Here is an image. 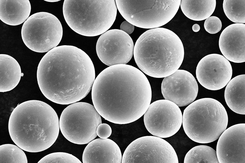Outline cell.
Wrapping results in <instances>:
<instances>
[{
  "instance_id": "d4e9b609",
  "label": "cell",
  "mask_w": 245,
  "mask_h": 163,
  "mask_svg": "<svg viewBox=\"0 0 245 163\" xmlns=\"http://www.w3.org/2000/svg\"><path fill=\"white\" fill-rule=\"evenodd\" d=\"M204 27L205 30L211 34H216L221 29L222 23L218 17L215 16H210L205 20Z\"/></svg>"
},
{
  "instance_id": "cb8c5ba5",
  "label": "cell",
  "mask_w": 245,
  "mask_h": 163,
  "mask_svg": "<svg viewBox=\"0 0 245 163\" xmlns=\"http://www.w3.org/2000/svg\"><path fill=\"white\" fill-rule=\"evenodd\" d=\"M38 163H82L72 154L63 152L52 153L44 156Z\"/></svg>"
},
{
  "instance_id": "f546056e",
  "label": "cell",
  "mask_w": 245,
  "mask_h": 163,
  "mask_svg": "<svg viewBox=\"0 0 245 163\" xmlns=\"http://www.w3.org/2000/svg\"><path fill=\"white\" fill-rule=\"evenodd\" d=\"M23 73H22V74H21V76H23Z\"/></svg>"
},
{
  "instance_id": "6da1fadb",
  "label": "cell",
  "mask_w": 245,
  "mask_h": 163,
  "mask_svg": "<svg viewBox=\"0 0 245 163\" xmlns=\"http://www.w3.org/2000/svg\"><path fill=\"white\" fill-rule=\"evenodd\" d=\"M94 106L104 118L116 124L134 122L146 112L150 104L149 82L141 71L131 65L119 64L102 71L92 88Z\"/></svg>"
},
{
  "instance_id": "30bf717a",
  "label": "cell",
  "mask_w": 245,
  "mask_h": 163,
  "mask_svg": "<svg viewBox=\"0 0 245 163\" xmlns=\"http://www.w3.org/2000/svg\"><path fill=\"white\" fill-rule=\"evenodd\" d=\"M182 119L179 107L165 99L157 100L150 104L144 116L148 131L161 138L170 137L176 133L181 126Z\"/></svg>"
},
{
  "instance_id": "9c48e42d",
  "label": "cell",
  "mask_w": 245,
  "mask_h": 163,
  "mask_svg": "<svg viewBox=\"0 0 245 163\" xmlns=\"http://www.w3.org/2000/svg\"><path fill=\"white\" fill-rule=\"evenodd\" d=\"M121 163H178L172 146L161 138L147 136L131 142L125 151Z\"/></svg>"
},
{
  "instance_id": "2e32d148",
  "label": "cell",
  "mask_w": 245,
  "mask_h": 163,
  "mask_svg": "<svg viewBox=\"0 0 245 163\" xmlns=\"http://www.w3.org/2000/svg\"><path fill=\"white\" fill-rule=\"evenodd\" d=\"M120 149L114 141L109 139L97 138L91 141L83 152V163H121Z\"/></svg>"
},
{
  "instance_id": "7c38bea8",
  "label": "cell",
  "mask_w": 245,
  "mask_h": 163,
  "mask_svg": "<svg viewBox=\"0 0 245 163\" xmlns=\"http://www.w3.org/2000/svg\"><path fill=\"white\" fill-rule=\"evenodd\" d=\"M232 75L229 62L223 56L217 54H209L203 58L196 70V78L199 83L205 88L212 90L225 87Z\"/></svg>"
},
{
  "instance_id": "83f0119b",
  "label": "cell",
  "mask_w": 245,
  "mask_h": 163,
  "mask_svg": "<svg viewBox=\"0 0 245 163\" xmlns=\"http://www.w3.org/2000/svg\"><path fill=\"white\" fill-rule=\"evenodd\" d=\"M200 28L199 25L197 24H194L192 27V30L195 32H197L199 31L200 29Z\"/></svg>"
},
{
  "instance_id": "44dd1931",
  "label": "cell",
  "mask_w": 245,
  "mask_h": 163,
  "mask_svg": "<svg viewBox=\"0 0 245 163\" xmlns=\"http://www.w3.org/2000/svg\"><path fill=\"white\" fill-rule=\"evenodd\" d=\"M184 163H219L216 152L211 147L206 145L195 146L186 154Z\"/></svg>"
},
{
  "instance_id": "ac0fdd59",
  "label": "cell",
  "mask_w": 245,
  "mask_h": 163,
  "mask_svg": "<svg viewBox=\"0 0 245 163\" xmlns=\"http://www.w3.org/2000/svg\"><path fill=\"white\" fill-rule=\"evenodd\" d=\"M0 92L10 91L19 83L22 73L20 67L12 57L5 54H0Z\"/></svg>"
},
{
  "instance_id": "52a82bcc",
  "label": "cell",
  "mask_w": 245,
  "mask_h": 163,
  "mask_svg": "<svg viewBox=\"0 0 245 163\" xmlns=\"http://www.w3.org/2000/svg\"><path fill=\"white\" fill-rule=\"evenodd\" d=\"M101 115L94 106L83 102L72 103L66 108L59 121L62 134L74 143H88L97 136L96 129L102 123Z\"/></svg>"
},
{
  "instance_id": "277c9868",
  "label": "cell",
  "mask_w": 245,
  "mask_h": 163,
  "mask_svg": "<svg viewBox=\"0 0 245 163\" xmlns=\"http://www.w3.org/2000/svg\"><path fill=\"white\" fill-rule=\"evenodd\" d=\"M135 62L147 75L160 78L168 76L179 69L184 51L178 36L167 29L152 28L142 34L134 47Z\"/></svg>"
},
{
  "instance_id": "484cf974",
  "label": "cell",
  "mask_w": 245,
  "mask_h": 163,
  "mask_svg": "<svg viewBox=\"0 0 245 163\" xmlns=\"http://www.w3.org/2000/svg\"><path fill=\"white\" fill-rule=\"evenodd\" d=\"M97 134L99 137L106 139L109 137L112 132L110 126L105 123L101 124L97 126L96 129Z\"/></svg>"
},
{
  "instance_id": "e0dca14e",
  "label": "cell",
  "mask_w": 245,
  "mask_h": 163,
  "mask_svg": "<svg viewBox=\"0 0 245 163\" xmlns=\"http://www.w3.org/2000/svg\"><path fill=\"white\" fill-rule=\"evenodd\" d=\"M31 8L28 0H0V19L8 25L20 24L28 18Z\"/></svg>"
},
{
  "instance_id": "f1b7e54d",
  "label": "cell",
  "mask_w": 245,
  "mask_h": 163,
  "mask_svg": "<svg viewBox=\"0 0 245 163\" xmlns=\"http://www.w3.org/2000/svg\"><path fill=\"white\" fill-rule=\"evenodd\" d=\"M44 1L50 2H54L59 1L60 0H44Z\"/></svg>"
},
{
  "instance_id": "ffe728a7",
  "label": "cell",
  "mask_w": 245,
  "mask_h": 163,
  "mask_svg": "<svg viewBox=\"0 0 245 163\" xmlns=\"http://www.w3.org/2000/svg\"><path fill=\"white\" fill-rule=\"evenodd\" d=\"M184 15L188 18L200 21L210 17L214 12L216 0H182L180 5Z\"/></svg>"
},
{
  "instance_id": "d6986e66",
  "label": "cell",
  "mask_w": 245,
  "mask_h": 163,
  "mask_svg": "<svg viewBox=\"0 0 245 163\" xmlns=\"http://www.w3.org/2000/svg\"><path fill=\"white\" fill-rule=\"evenodd\" d=\"M245 75L237 76L231 79L227 84L224 92L227 104L233 111L236 113L245 114Z\"/></svg>"
},
{
  "instance_id": "8992f818",
  "label": "cell",
  "mask_w": 245,
  "mask_h": 163,
  "mask_svg": "<svg viewBox=\"0 0 245 163\" xmlns=\"http://www.w3.org/2000/svg\"><path fill=\"white\" fill-rule=\"evenodd\" d=\"M228 117L222 104L213 98L198 99L184 111L182 124L185 133L193 141L207 143L219 138L226 129Z\"/></svg>"
},
{
  "instance_id": "7402d4cb",
  "label": "cell",
  "mask_w": 245,
  "mask_h": 163,
  "mask_svg": "<svg viewBox=\"0 0 245 163\" xmlns=\"http://www.w3.org/2000/svg\"><path fill=\"white\" fill-rule=\"evenodd\" d=\"M224 12L230 21L236 23H245V0H224Z\"/></svg>"
},
{
  "instance_id": "8fae6325",
  "label": "cell",
  "mask_w": 245,
  "mask_h": 163,
  "mask_svg": "<svg viewBox=\"0 0 245 163\" xmlns=\"http://www.w3.org/2000/svg\"><path fill=\"white\" fill-rule=\"evenodd\" d=\"M134 47L129 35L121 30L112 29L100 36L97 43L96 51L101 61L110 66L128 63L133 56Z\"/></svg>"
},
{
  "instance_id": "9a60e30c",
  "label": "cell",
  "mask_w": 245,
  "mask_h": 163,
  "mask_svg": "<svg viewBox=\"0 0 245 163\" xmlns=\"http://www.w3.org/2000/svg\"><path fill=\"white\" fill-rule=\"evenodd\" d=\"M219 45L222 53L228 60L236 63L245 62V24L235 23L222 32Z\"/></svg>"
},
{
  "instance_id": "4316f807",
  "label": "cell",
  "mask_w": 245,
  "mask_h": 163,
  "mask_svg": "<svg viewBox=\"0 0 245 163\" xmlns=\"http://www.w3.org/2000/svg\"><path fill=\"white\" fill-rule=\"evenodd\" d=\"M120 30L129 35L131 34L133 31L134 26L127 21H125L121 23L120 25Z\"/></svg>"
},
{
  "instance_id": "5b68a950",
  "label": "cell",
  "mask_w": 245,
  "mask_h": 163,
  "mask_svg": "<svg viewBox=\"0 0 245 163\" xmlns=\"http://www.w3.org/2000/svg\"><path fill=\"white\" fill-rule=\"evenodd\" d=\"M114 0H65L63 14L69 27L86 36L102 34L111 27L116 17Z\"/></svg>"
},
{
  "instance_id": "3957f363",
  "label": "cell",
  "mask_w": 245,
  "mask_h": 163,
  "mask_svg": "<svg viewBox=\"0 0 245 163\" xmlns=\"http://www.w3.org/2000/svg\"><path fill=\"white\" fill-rule=\"evenodd\" d=\"M8 127L14 143L31 152H40L51 147L58 137L60 129L54 109L47 103L36 100L18 105L11 113Z\"/></svg>"
},
{
  "instance_id": "ba28073f",
  "label": "cell",
  "mask_w": 245,
  "mask_h": 163,
  "mask_svg": "<svg viewBox=\"0 0 245 163\" xmlns=\"http://www.w3.org/2000/svg\"><path fill=\"white\" fill-rule=\"evenodd\" d=\"M21 36L25 45L37 52H48L56 47L62 39V24L53 15L40 12L30 16L22 27Z\"/></svg>"
},
{
  "instance_id": "5bb4252c",
  "label": "cell",
  "mask_w": 245,
  "mask_h": 163,
  "mask_svg": "<svg viewBox=\"0 0 245 163\" xmlns=\"http://www.w3.org/2000/svg\"><path fill=\"white\" fill-rule=\"evenodd\" d=\"M220 163H245V124H237L221 134L216 147Z\"/></svg>"
},
{
  "instance_id": "603a6c76",
  "label": "cell",
  "mask_w": 245,
  "mask_h": 163,
  "mask_svg": "<svg viewBox=\"0 0 245 163\" xmlns=\"http://www.w3.org/2000/svg\"><path fill=\"white\" fill-rule=\"evenodd\" d=\"M0 163H27L26 155L17 146L6 144L0 146Z\"/></svg>"
},
{
  "instance_id": "4fadbf2b",
  "label": "cell",
  "mask_w": 245,
  "mask_h": 163,
  "mask_svg": "<svg viewBox=\"0 0 245 163\" xmlns=\"http://www.w3.org/2000/svg\"><path fill=\"white\" fill-rule=\"evenodd\" d=\"M161 90L165 100L182 107L190 104L195 100L198 87L191 73L184 70H177L165 77L162 83Z\"/></svg>"
},
{
  "instance_id": "7a4b0ae2",
  "label": "cell",
  "mask_w": 245,
  "mask_h": 163,
  "mask_svg": "<svg viewBox=\"0 0 245 163\" xmlns=\"http://www.w3.org/2000/svg\"><path fill=\"white\" fill-rule=\"evenodd\" d=\"M40 89L47 99L68 105L85 97L95 79L94 66L85 52L74 46L55 47L41 59L37 68Z\"/></svg>"
}]
</instances>
